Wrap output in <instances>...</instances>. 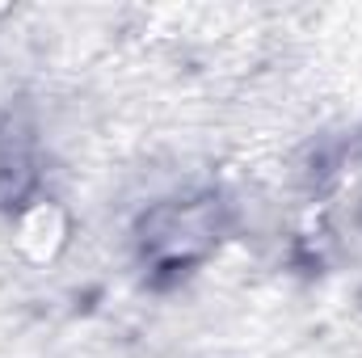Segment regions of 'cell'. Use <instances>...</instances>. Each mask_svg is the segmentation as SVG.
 Wrapping results in <instances>:
<instances>
[{
  "label": "cell",
  "mask_w": 362,
  "mask_h": 358,
  "mask_svg": "<svg viewBox=\"0 0 362 358\" xmlns=\"http://www.w3.org/2000/svg\"><path fill=\"white\" fill-rule=\"evenodd\" d=\"M223 228H228V207L219 202V194H185V198H165L139 215L135 245L152 274L177 278L215 253Z\"/></svg>",
  "instance_id": "obj_1"
},
{
  "label": "cell",
  "mask_w": 362,
  "mask_h": 358,
  "mask_svg": "<svg viewBox=\"0 0 362 358\" xmlns=\"http://www.w3.org/2000/svg\"><path fill=\"white\" fill-rule=\"evenodd\" d=\"M38 190L34 135L13 118L0 122V211H21Z\"/></svg>",
  "instance_id": "obj_2"
}]
</instances>
